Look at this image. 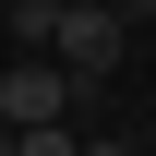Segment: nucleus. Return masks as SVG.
I'll use <instances>...</instances> for the list:
<instances>
[{"label": "nucleus", "instance_id": "1", "mask_svg": "<svg viewBox=\"0 0 156 156\" xmlns=\"http://www.w3.org/2000/svg\"><path fill=\"white\" fill-rule=\"evenodd\" d=\"M48 60L72 84H108L120 72V0H48Z\"/></svg>", "mask_w": 156, "mask_h": 156}, {"label": "nucleus", "instance_id": "2", "mask_svg": "<svg viewBox=\"0 0 156 156\" xmlns=\"http://www.w3.org/2000/svg\"><path fill=\"white\" fill-rule=\"evenodd\" d=\"M72 96H84V84L60 72L48 48H24L12 72H0V120H12V132H24V120H72Z\"/></svg>", "mask_w": 156, "mask_h": 156}, {"label": "nucleus", "instance_id": "3", "mask_svg": "<svg viewBox=\"0 0 156 156\" xmlns=\"http://www.w3.org/2000/svg\"><path fill=\"white\" fill-rule=\"evenodd\" d=\"M12 156H84V144H72V120H24V132H12Z\"/></svg>", "mask_w": 156, "mask_h": 156}, {"label": "nucleus", "instance_id": "4", "mask_svg": "<svg viewBox=\"0 0 156 156\" xmlns=\"http://www.w3.org/2000/svg\"><path fill=\"white\" fill-rule=\"evenodd\" d=\"M84 156H144V144H84Z\"/></svg>", "mask_w": 156, "mask_h": 156}, {"label": "nucleus", "instance_id": "5", "mask_svg": "<svg viewBox=\"0 0 156 156\" xmlns=\"http://www.w3.org/2000/svg\"><path fill=\"white\" fill-rule=\"evenodd\" d=\"M0 156H12V120H0Z\"/></svg>", "mask_w": 156, "mask_h": 156}]
</instances>
